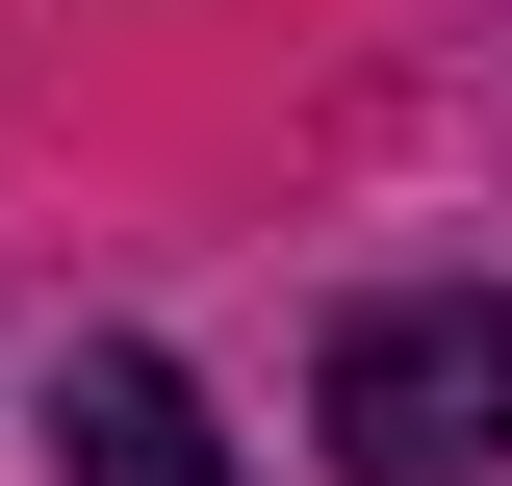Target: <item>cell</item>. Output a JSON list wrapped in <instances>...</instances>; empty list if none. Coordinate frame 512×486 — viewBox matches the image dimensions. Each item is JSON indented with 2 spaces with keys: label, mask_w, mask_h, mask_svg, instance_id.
<instances>
[{
  "label": "cell",
  "mask_w": 512,
  "mask_h": 486,
  "mask_svg": "<svg viewBox=\"0 0 512 486\" xmlns=\"http://www.w3.org/2000/svg\"><path fill=\"white\" fill-rule=\"evenodd\" d=\"M308 435H333V486H512V307L487 282L359 307L333 384H308Z\"/></svg>",
  "instance_id": "cell-1"
},
{
  "label": "cell",
  "mask_w": 512,
  "mask_h": 486,
  "mask_svg": "<svg viewBox=\"0 0 512 486\" xmlns=\"http://www.w3.org/2000/svg\"><path fill=\"white\" fill-rule=\"evenodd\" d=\"M52 435H77V486H231V435H205V384L180 359H52Z\"/></svg>",
  "instance_id": "cell-2"
}]
</instances>
